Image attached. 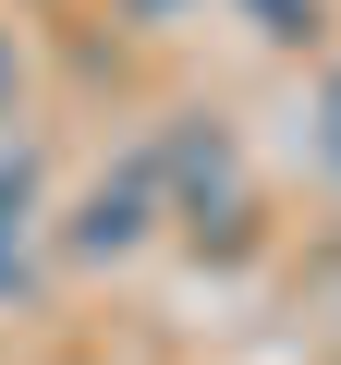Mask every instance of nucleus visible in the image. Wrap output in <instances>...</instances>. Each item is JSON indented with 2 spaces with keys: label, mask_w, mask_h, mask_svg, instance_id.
<instances>
[{
  "label": "nucleus",
  "mask_w": 341,
  "mask_h": 365,
  "mask_svg": "<svg viewBox=\"0 0 341 365\" xmlns=\"http://www.w3.org/2000/svg\"><path fill=\"white\" fill-rule=\"evenodd\" d=\"M134 232H146V170L98 182V195H86V232H73V244H86V256H122Z\"/></svg>",
  "instance_id": "nucleus-1"
},
{
  "label": "nucleus",
  "mask_w": 341,
  "mask_h": 365,
  "mask_svg": "<svg viewBox=\"0 0 341 365\" xmlns=\"http://www.w3.org/2000/svg\"><path fill=\"white\" fill-rule=\"evenodd\" d=\"M25 207H37V158H0V292H25Z\"/></svg>",
  "instance_id": "nucleus-2"
},
{
  "label": "nucleus",
  "mask_w": 341,
  "mask_h": 365,
  "mask_svg": "<svg viewBox=\"0 0 341 365\" xmlns=\"http://www.w3.org/2000/svg\"><path fill=\"white\" fill-rule=\"evenodd\" d=\"M170 182H183L195 207H232V146L220 134H183V146H170Z\"/></svg>",
  "instance_id": "nucleus-3"
},
{
  "label": "nucleus",
  "mask_w": 341,
  "mask_h": 365,
  "mask_svg": "<svg viewBox=\"0 0 341 365\" xmlns=\"http://www.w3.org/2000/svg\"><path fill=\"white\" fill-rule=\"evenodd\" d=\"M0 110H13V37H0Z\"/></svg>",
  "instance_id": "nucleus-4"
},
{
  "label": "nucleus",
  "mask_w": 341,
  "mask_h": 365,
  "mask_svg": "<svg viewBox=\"0 0 341 365\" xmlns=\"http://www.w3.org/2000/svg\"><path fill=\"white\" fill-rule=\"evenodd\" d=\"M329 146H341V86H329Z\"/></svg>",
  "instance_id": "nucleus-5"
}]
</instances>
